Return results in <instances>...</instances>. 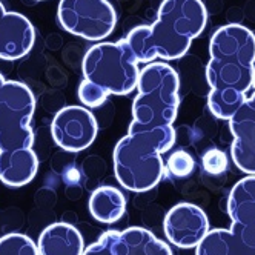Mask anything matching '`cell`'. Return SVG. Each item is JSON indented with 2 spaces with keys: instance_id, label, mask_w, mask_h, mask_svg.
<instances>
[{
  "instance_id": "cell-11",
  "label": "cell",
  "mask_w": 255,
  "mask_h": 255,
  "mask_svg": "<svg viewBox=\"0 0 255 255\" xmlns=\"http://www.w3.org/2000/svg\"><path fill=\"white\" fill-rule=\"evenodd\" d=\"M37 249L40 255H82L85 242L76 226L57 222L42 231Z\"/></svg>"
},
{
  "instance_id": "cell-24",
  "label": "cell",
  "mask_w": 255,
  "mask_h": 255,
  "mask_svg": "<svg viewBox=\"0 0 255 255\" xmlns=\"http://www.w3.org/2000/svg\"><path fill=\"white\" fill-rule=\"evenodd\" d=\"M252 88H255V68H254V74H252Z\"/></svg>"
},
{
  "instance_id": "cell-17",
  "label": "cell",
  "mask_w": 255,
  "mask_h": 255,
  "mask_svg": "<svg viewBox=\"0 0 255 255\" xmlns=\"http://www.w3.org/2000/svg\"><path fill=\"white\" fill-rule=\"evenodd\" d=\"M0 255H40L37 245L28 235L9 232L0 237Z\"/></svg>"
},
{
  "instance_id": "cell-9",
  "label": "cell",
  "mask_w": 255,
  "mask_h": 255,
  "mask_svg": "<svg viewBox=\"0 0 255 255\" xmlns=\"http://www.w3.org/2000/svg\"><path fill=\"white\" fill-rule=\"evenodd\" d=\"M171 245L180 249H192L209 231L206 212L194 203H178L169 209L163 223Z\"/></svg>"
},
{
  "instance_id": "cell-23",
  "label": "cell",
  "mask_w": 255,
  "mask_h": 255,
  "mask_svg": "<svg viewBox=\"0 0 255 255\" xmlns=\"http://www.w3.org/2000/svg\"><path fill=\"white\" fill-rule=\"evenodd\" d=\"M6 9H5V6H3V3L2 2H0V17H2L3 15V12H5Z\"/></svg>"
},
{
  "instance_id": "cell-6",
  "label": "cell",
  "mask_w": 255,
  "mask_h": 255,
  "mask_svg": "<svg viewBox=\"0 0 255 255\" xmlns=\"http://www.w3.org/2000/svg\"><path fill=\"white\" fill-rule=\"evenodd\" d=\"M34 111L35 99L29 86L15 80L0 85V152L32 148Z\"/></svg>"
},
{
  "instance_id": "cell-25",
  "label": "cell",
  "mask_w": 255,
  "mask_h": 255,
  "mask_svg": "<svg viewBox=\"0 0 255 255\" xmlns=\"http://www.w3.org/2000/svg\"><path fill=\"white\" fill-rule=\"evenodd\" d=\"M3 82H5V79H3V76H2V74H0V85H2Z\"/></svg>"
},
{
  "instance_id": "cell-20",
  "label": "cell",
  "mask_w": 255,
  "mask_h": 255,
  "mask_svg": "<svg viewBox=\"0 0 255 255\" xmlns=\"http://www.w3.org/2000/svg\"><path fill=\"white\" fill-rule=\"evenodd\" d=\"M203 168L211 175H220L228 169V157L222 149L211 148L202 157Z\"/></svg>"
},
{
  "instance_id": "cell-12",
  "label": "cell",
  "mask_w": 255,
  "mask_h": 255,
  "mask_svg": "<svg viewBox=\"0 0 255 255\" xmlns=\"http://www.w3.org/2000/svg\"><path fill=\"white\" fill-rule=\"evenodd\" d=\"M39 158L32 148L0 152V180L9 188H22L37 174Z\"/></svg>"
},
{
  "instance_id": "cell-19",
  "label": "cell",
  "mask_w": 255,
  "mask_h": 255,
  "mask_svg": "<svg viewBox=\"0 0 255 255\" xmlns=\"http://www.w3.org/2000/svg\"><path fill=\"white\" fill-rule=\"evenodd\" d=\"M77 96L86 108H99L109 97L103 89H100L99 86H96L93 83L86 82L85 79L82 80V83L79 86Z\"/></svg>"
},
{
  "instance_id": "cell-22",
  "label": "cell",
  "mask_w": 255,
  "mask_h": 255,
  "mask_svg": "<svg viewBox=\"0 0 255 255\" xmlns=\"http://www.w3.org/2000/svg\"><path fill=\"white\" fill-rule=\"evenodd\" d=\"M234 116L242 117L245 120H249V122L255 123V93L252 94L251 99L245 100V103L239 108V111H237Z\"/></svg>"
},
{
  "instance_id": "cell-8",
  "label": "cell",
  "mask_w": 255,
  "mask_h": 255,
  "mask_svg": "<svg viewBox=\"0 0 255 255\" xmlns=\"http://www.w3.org/2000/svg\"><path fill=\"white\" fill-rule=\"evenodd\" d=\"M97 132V120L85 106H65L59 109L51 123L54 141L68 152H80L89 148Z\"/></svg>"
},
{
  "instance_id": "cell-16",
  "label": "cell",
  "mask_w": 255,
  "mask_h": 255,
  "mask_svg": "<svg viewBox=\"0 0 255 255\" xmlns=\"http://www.w3.org/2000/svg\"><path fill=\"white\" fill-rule=\"evenodd\" d=\"M195 255H255L240 237L229 229H211L195 246Z\"/></svg>"
},
{
  "instance_id": "cell-1",
  "label": "cell",
  "mask_w": 255,
  "mask_h": 255,
  "mask_svg": "<svg viewBox=\"0 0 255 255\" xmlns=\"http://www.w3.org/2000/svg\"><path fill=\"white\" fill-rule=\"evenodd\" d=\"M206 80L211 86L208 106L220 120H229L245 103L252 88L255 34L243 25L229 23L211 37Z\"/></svg>"
},
{
  "instance_id": "cell-15",
  "label": "cell",
  "mask_w": 255,
  "mask_h": 255,
  "mask_svg": "<svg viewBox=\"0 0 255 255\" xmlns=\"http://www.w3.org/2000/svg\"><path fill=\"white\" fill-rule=\"evenodd\" d=\"M88 209L100 223H116L126 212V198L114 186H100L89 197Z\"/></svg>"
},
{
  "instance_id": "cell-13",
  "label": "cell",
  "mask_w": 255,
  "mask_h": 255,
  "mask_svg": "<svg viewBox=\"0 0 255 255\" xmlns=\"http://www.w3.org/2000/svg\"><path fill=\"white\" fill-rule=\"evenodd\" d=\"M116 255H172L171 248L144 228L132 226L119 232Z\"/></svg>"
},
{
  "instance_id": "cell-4",
  "label": "cell",
  "mask_w": 255,
  "mask_h": 255,
  "mask_svg": "<svg viewBox=\"0 0 255 255\" xmlns=\"http://www.w3.org/2000/svg\"><path fill=\"white\" fill-rule=\"evenodd\" d=\"M180 79L165 62H151L140 69L137 97L132 102V122L155 128L174 125L180 106Z\"/></svg>"
},
{
  "instance_id": "cell-10",
  "label": "cell",
  "mask_w": 255,
  "mask_h": 255,
  "mask_svg": "<svg viewBox=\"0 0 255 255\" xmlns=\"http://www.w3.org/2000/svg\"><path fill=\"white\" fill-rule=\"evenodd\" d=\"M35 29L20 12L5 11L0 17V59L19 60L32 49Z\"/></svg>"
},
{
  "instance_id": "cell-7",
  "label": "cell",
  "mask_w": 255,
  "mask_h": 255,
  "mask_svg": "<svg viewBox=\"0 0 255 255\" xmlns=\"http://www.w3.org/2000/svg\"><path fill=\"white\" fill-rule=\"evenodd\" d=\"M60 26L91 42H100L113 34L117 14L108 0H60L57 8Z\"/></svg>"
},
{
  "instance_id": "cell-18",
  "label": "cell",
  "mask_w": 255,
  "mask_h": 255,
  "mask_svg": "<svg viewBox=\"0 0 255 255\" xmlns=\"http://www.w3.org/2000/svg\"><path fill=\"white\" fill-rule=\"evenodd\" d=\"M195 166V161L192 158V155L185 151V149H177L174 151L166 163L168 171L174 175V177H188Z\"/></svg>"
},
{
  "instance_id": "cell-14",
  "label": "cell",
  "mask_w": 255,
  "mask_h": 255,
  "mask_svg": "<svg viewBox=\"0 0 255 255\" xmlns=\"http://www.w3.org/2000/svg\"><path fill=\"white\" fill-rule=\"evenodd\" d=\"M228 214L232 223L255 225V175L237 181L228 197Z\"/></svg>"
},
{
  "instance_id": "cell-5",
  "label": "cell",
  "mask_w": 255,
  "mask_h": 255,
  "mask_svg": "<svg viewBox=\"0 0 255 255\" xmlns=\"http://www.w3.org/2000/svg\"><path fill=\"white\" fill-rule=\"evenodd\" d=\"M83 79L103 89L108 96H128L137 88L138 62L122 39L91 46L82 62Z\"/></svg>"
},
{
  "instance_id": "cell-21",
  "label": "cell",
  "mask_w": 255,
  "mask_h": 255,
  "mask_svg": "<svg viewBox=\"0 0 255 255\" xmlns=\"http://www.w3.org/2000/svg\"><path fill=\"white\" fill-rule=\"evenodd\" d=\"M117 235H119V231L105 232L96 243L85 248L82 255H116L114 243H116Z\"/></svg>"
},
{
  "instance_id": "cell-2",
  "label": "cell",
  "mask_w": 255,
  "mask_h": 255,
  "mask_svg": "<svg viewBox=\"0 0 255 255\" xmlns=\"http://www.w3.org/2000/svg\"><path fill=\"white\" fill-rule=\"evenodd\" d=\"M208 11L202 0H163L152 25L132 28L123 39L140 63L177 60L203 32Z\"/></svg>"
},
{
  "instance_id": "cell-3",
  "label": "cell",
  "mask_w": 255,
  "mask_h": 255,
  "mask_svg": "<svg viewBox=\"0 0 255 255\" xmlns=\"http://www.w3.org/2000/svg\"><path fill=\"white\" fill-rule=\"evenodd\" d=\"M175 143L174 125L148 128L131 123L128 135L119 140L113 152L114 174L119 183L132 192L155 188L165 175L161 154Z\"/></svg>"
}]
</instances>
